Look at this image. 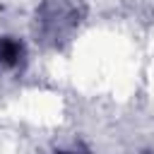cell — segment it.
<instances>
[{"mask_svg": "<svg viewBox=\"0 0 154 154\" xmlns=\"http://www.w3.org/2000/svg\"><path fill=\"white\" fill-rule=\"evenodd\" d=\"M19 58H22V46L14 38H0V63L12 67V65H17Z\"/></svg>", "mask_w": 154, "mask_h": 154, "instance_id": "6da1fadb", "label": "cell"}]
</instances>
